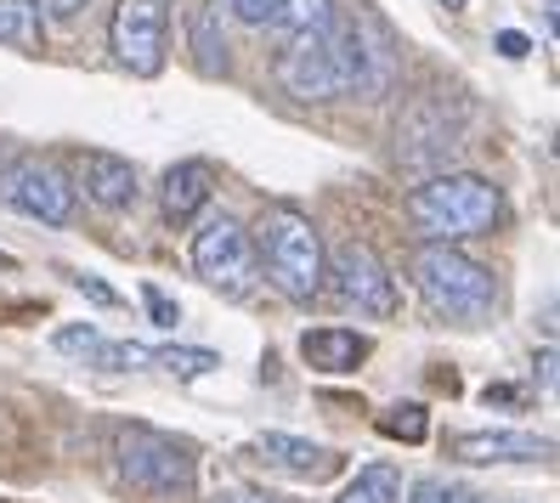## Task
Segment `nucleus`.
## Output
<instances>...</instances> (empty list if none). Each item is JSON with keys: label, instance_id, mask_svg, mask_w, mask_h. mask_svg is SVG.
<instances>
[{"label": "nucleus", "instance_id": "1", "mask_svg": "<svg viewBox=\"0 0 560 503\" xmlns=\"http://www.w3.org/2000/svg\"><path fill=\"white\" fill-rule=\"evenodd\" d=\"M504 215V198L487 176L470 171H442L431 182H419L408 192V221L424 232L431 244H453V238H476V232H492Z\"/></svg>", "mask_w": 560, "mask_h": 503}, {"label": "nucleus", "instance_id": "2", "mask_svg": "<svg viewBox=\"0 0 560 503\" xmlns=\"http://www.w3.org/2000/svg\"><path fill=\"white\" fill-rule=\"evenodd\" d=\"M278 85L301 103H335V96L362 85V51H357V28L351 23H328L317 35L283 40L278 51Z\"/></svg>", "mask_w": 560, "mask_h": 503}, {"label": "nucleus", "instance_id": "3", "mask_svg": "<svg viewBox=\"0 0 560 503\" xmlns=\"http://www.w3.org/2000/svg\"><path fill=\"white\" fill-rule=\"evenodd\" d=\"M249 244H255L260 272L272 278L278 294H289V300H317L323 294V260L328 255H323L312 215H301L294 204H267Z\"/></svg>", "mask_w": 560, "mask_h": 503}, {"label": "nucleus", "instance_id": "4", "mask_svg": "<svg viewBox=\"0 0 560 503\" xmlns=\"http://www.w3.org/2000/svg\"><path fill=\"white\" fill-rule=\"evenodd\" d=\"M413 289L436 317L453 323H481L492 306H499V283L481 260H470L465 249L453 244H424L413 255Z\"/></svg>", "mask_w": 560, "mask_h": 503}, {"label": "nucleus", "instance_id": "5", "mask_svg": "<svg viewBox=\"0 0 560 503\" xmlns=\"http://www.w3.org/2000/svg\"><path fill=\"white\" fill-rule=\"evenodd\" d=\"M192 272H199L210 289H221L226 300L255 294L260 260H255L249 232H244L233 215H210V221L199 226V238H192Z\"/></svg>", "mask_w": 560, "mask_h": 503}, {"label": "nucleus", "instance_id": "6", "mask_svg": "<svg viewBox=\"0 0 560 503\" xmlns=\"http://www.w3.org/2000/svg\"><path fill=\"white\" fill-rule=\"evenodd\" d=\"M119 476L137 492L176 498L192 487V447L164 430H130V435H119Z\"/></svg>", "mask_w": 560, "mask_h": 503}, {"label": "nucleus", "instance_id": "7", "mask_svg": "<svg viewBox=\"0 0 560 503\" xmlns=\"http://www.w3.org/2000/svg\"><path fill=\"white\" fill-rule=\"evenodd\" d=\"M0 204L40 221V226H69L74 221V182L46 159H12L0 171Z\"/></svg>", "mask_w": 560, "mask_h": 503}, {"label": "nucleus", "instance_id": "8", "mask_svg": "<svg viewBox=\"0 0 560 503\" xmlns=\"http://www.w3.org/2000/svg\"><path fill=\"white\" fill-rule=\"evenodd\" d=\"M164 35H171V12H164V0H119V7H114L108 46H114L119 69H130L137 80H153L164 69Z\"/></svg>", "mask_w": 560, "mask_h": 503}, {"label": "nucleus", "instance_id": "9", "mask_svg": "<svg viewBox=\"0 0 560 503\" xmlns=\"http://www.w3.org/2000/svg\"><path fill=\"white\" fill-rule=\"evenodd\" d=\"M323 278H335V294L346 300V306L369 312V317H390L397 312V283H390L385 260L369 249V244H340L335 260H323Z\"/></svg>", "mask_w": 560, "mask_h": 503}, {"label": "nucleus", "instance_id": "10", "mask_svg": "<svg viewBox=\"0 0 560 503\" xmlns=\"http://www.w3.org/2000/svg\"><path fill=\"white\" fill-rule=\"evenodd\" d=\"M453 148H458V125L447 119L442 96H431V103H419V108L402 114V125H397V153H402V164H413V171H431V164H442Z\"/></svg>", "mask_w": 560, "mask_h": 503}, {"label": "nucleus", "instance_id": "11", "mask_svg": "<svg viewBox=\"0 0 560 503\" xmlns=\"http://www.w3.org/2000/svg\"><path fill=\"white\" fill-rule=\"evenodd\" d=\"M80 187H85L91 204H103V210H130V204L142 198L137 164L119 159V153H103V148L80 153Z\"/></svg>", "mask_w": 560, "mask_h": 503}, {"label": "nucleus", "instance_id": "12", "mask_svg": "<svg viewBox=\"0 0 560 503\" xmlns=\"http://www.w3.org/2000/svg\"><path fill=\"white\" fill-rule=\"evenodd\" d=\"M51 346H57L62 356L91 362V367H148V362H153L148 346H137V340H108V334H103V328H91V323L57 328V334H51Z\"/></svg>", "mask_w": 560, "mask_h": 503}, {"label": "nucleus", "instance_id": "13", "mask_svg": "<svg viewBox=\"0 0 560 503\" xmlns=\"http://www.w3.org/2000/svg\"><path fill=\"white\" fill-rule=\"evenodd\" d=\"M453 458L458 464H538L549 458V442L521 430H470V435H453Z\"/></svg>", "mask_w": 560, "mask_h": 503}, {"label": "nucleus", "instance_id": "14", "mask_svg": "<svg viewBox=\"0 0 560 503\" xmlns=\"http://www.w3.org/2000/svg\"><path fill=\"white\" fill-rule=\"evenodd\" d=\"M260 458L272 469H289L301 481H328L340 469V453H328L323 442H306V435H289V430H267L260 435Z\"/></svg>", "mask_w": 560, "mask_h": 503}, {"label": "nucleus", "instance_id": "15", "mask_svg": "<svg viewBox=\"0 0 560 503\" xmlns=\"http://www.w3.org/2000/svg\"><path fill=\"white\" fill-rule=\"evenodd\" d=\"M210 192H215V171L205 159H182L164 171V192H159V204H164V221L171 226H187L192 215H199L210 204Z\"/></svg>", "mask_w": 560, "mask_h": 503}, {"label": "nucleus", "instance_id": "16", "mask_svg": "<svg viewBox=\"0 0 560 503\" xmlns=\"http://www.w3.org/2000/svg\"><path fill=\"white\" fill-rule=\"evenodd\" d=\"M369 351L374 346L351 328H306L301 334V356H306V367H317V374H351V367H362Z\"/></svg>", "mask_w": 560, "mask_h": 503}, {"label": "nucleus", "instance_id": "17", "mask_svg": "<svg viewBox=\"0 0 560 503\" xmlns=\"http://www.w3.org/2000/svg\"><path fill=\"white\" fill-rule=\"evenodd\" d=\"M187 40H192V69L205 80H221L226 74V35H221V17H215L210 0H199V7L187 12Z\"/></svg>", "mask_w": 560, "mask_h": 503}, {"label": "nucleus", "instance_id": "18", "mask_svg": "<svg viewBox=\"0 0 560 503\" xmlns=\"http://www.w3.org/2000/svg\"><path fill=\"white\" fill-rule=\"evenodd\" d=\"M340 12H335V0H283L272 28L283 40H301V35H317V28H328Z\"/></svg>", "mask_w": 560, "mask_h": 503}, {"label": "nucleus", "instance_id": "19", "mask_svg": "<svg viewBox=\"0 0 560 503\" xmlns=\"http://www.w3.org/2000/svg\"><path fill=\"white\" fill-rule=\"evenodd\" d=\"M402 498V476L390 464H369V469H357V476L346 481V492L335 503H397Z\"/></svg>", "mask_w": 560, "mask_h": 503}, {"label": "nucleus", "instance_id": "20", "mask_svg": "<svg viewBox=\"0 0 560 503\" xmlns=\"http://www.w3.org/2000/svg\"><path fill=\"white\" fill-rule=\"evenodd\" d=\"M0 46H40V7L35 0H0Z\"/></svg>", "mask_w": 560, "mask_h": 503}, {"label": "nucleus", "instance_id": "21", "mask_svg": "<svg viewBox=\"0 0 560 503\" xmlns=\"http://www.w3.org/2000/svg\"><path fill=\"white\" fill-rule=\"evenodd\" d=\"M153 362L164 367V374H176V379H205V374H215V367H221V356L205 351V346H171V351H153Z\"/></svg>", "mask_w": 560, "mask_h": 503}, {"label": "nucleus", "instance_id": "22", "mask_svg": "<svg viewBox=\"0 0 560 503\" xmlns=\"http://www.w3.org/2000/svg\"><path fill=\"white\" fill-rule=\"evenodd\" d=\"M380 430L390 435V442H424V430H431V419H424V408L419 401H397L385 419H380Z\"/></svg>", "mask_w": 560, "mask_h": 503}, {"label": "nucleus", "instance_id": "23", "mask_svg": "<svg viewBox=\"0 0 560 503\" xmlns=\"http://www.w3.org/2000/svg\"><path fill=\"white\" fill-rule=\"evenodd\" d=\"M142 306H148V323H159V328H176L182 323V306L164 289H153V283L142 289Z\"/></svg>", "mask_w": 560, "mask_h": 503}, {"label": "nucleus", "instance_id": "24", "mask_svg": "<svg viewBox=\"0 0 560 503\" xmlns=\"http://www.w3.org/2000/svg\"><path fill=\"white\" fill-rule=\"evenodd\" d=\"M226 7H233V17H244V23H255V28H267V23L278 17L283 0H226Z\"/></svg>", "mask_w": 560, "mask_h": 503}, {"label": "nucleus", "instance_id": "25", "mask_svg": "<svg viewBox=\"0 0 560 503\" xmlns=\"http://www.w3.org/2000/svg\"><path fill=\"white\" fill-rule=\"evenodd\" d=\"M413 503H476V492H465V487H442V481H424V487L413 492Z\"/></svg>", "mask_w": 560, "mask_h": 503}, {"label": "nucleus", "instance_id": "26", "mask_svg": "<svg viewBox=\"0 0 560 503\" xmlns=\"http://www.w3.org/2000/svg\"><path fill=\"white\" fill-rule=\"evenodd\" d=\"M69 283H74L80 294H91V300H96V306H114V289H108V283H96V278H85V272H74Z\"/></svg>", "mask_w": 560, "mask_h": 503}, {"label": "nucleus", "instance_id": "27", "mask_svg": "<svg viewBox=\"0 0 560 503\" xmlns=\"http://www.w3.org/2000/svg\"><path fill=\"white\" fill-rule=\"evenodd\" d=\"M492 46H499L504 57H526V51H533V40H526V35H521V28H504V35H499V40H492Z\"/></svg>", "mask_w": 560, "mask_h": 503}, {"label": "nucleus", "instance_id": "28", "mask_svg": "<svg viewBox=\"0 0 560 503\" xmlns=\"http://www.w3.org/2000/svg\"><path fill=\"white\" fill-rule=\"evenodd\" d=\"M85 7H91V0H46V12H51V17H80Z\"/></svg>", "mask_w": 560, "mask_h": 503}, {"label": "nucleus", "instance_id": "29", "mask_svg": "<svg viewBox=\"0 0 560 503\" xmlns=\"http://www.w3.org/2000/svg\"><path fill=\"white\" fill-rule=\"evenodd\" d=\"M210 503H260L255 492H244V487H226V492H215Z\"/></svg>", "mask_w": 560, "mask_h": 503}, {"label": "nucleus", "instance_id": "30", "mask_svg": "<svg viewBox=\"0 0 560 503\" xmlns=\"http://www.w3.org/2000/svg\"><path fill=\"white\" fill-rule=\"evenodd\" d=\"M442 7H447V12H458V7H465V0H442Z\"/></svg>", "mask_w": 560, "mask_h": 503}, {"label": "nucleus", "instance_id": "31", "mask_svg": "<svg viewBox=\"0 0 560 503\" xmlns=\"http://www.w3.org/2000/svg\"><path fill=\"white\" fill-rule=\"evenodd\" d=\"M0 260H7V255H0Z\"/></svg>", "mask_w": 560, "mask_h": 503}]
</instances>
